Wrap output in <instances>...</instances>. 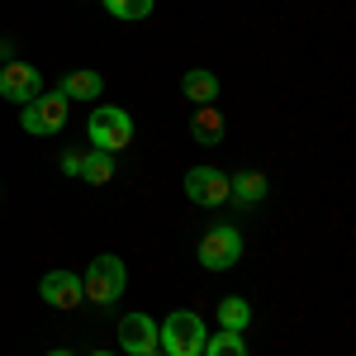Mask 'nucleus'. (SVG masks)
Segmentation results:
<instances>
[{
  "label": "nucleus",
  "mask_w": 356,
  "mask_h": 356,
  "mask_svg": "<svg viewBox=\"0 0 356 356\" xmlns=\"http://www.w3.org/2000/svg\"><path fill=\"white\" fill-rule=\"evenodd\" d=\"M48 356H76V352H67V347H62V352H48Z\"/></svg>",
  "instance_id": "nucleus-19"
},
{
  "label": "nucleus",
  "mask_w": 356,
  "mask_h": 356,
  "mask_svg": "<svg viewBox=\"0 0 356 356\" xmlns=\"http://www.w3.org/2000/svg\"><path fill=\"white\" fill-rule=\"evenodd\" d=\"M152 5H157V0H105V10H110L114 19H124V24L147 19V15H152Z\"/></svg>",
  "instance_id": "nucleus-17"
},
{
  "label": "nucleus",
  "mask_w": 356,
  "mask_h": 356,
  "mask_svg": "<svg viewBox=\"0 0 356 356\" xmlns=\"http://www.w3.org/2000/svg\"><path fill=\"white\" fill-rule=\"evenodd\" d=\"M191 138L200 147H214L223 138V110L219 105H195V119H191Z\"/></svg>",
  "instance_id": "nucleus-12"
},
{
  "label": "nucleus",
  "mask_w": 356,
  "mask_h": 356,
  "mask_svg": "<svg viewBox=\"0 0 356 356\" xmlns=\"http://www.w3.org/2000/svg\"><path fill=\"white\" fill-rule=\"evenodd\" d=\"M124 285H129V266H124L114 252H100L81 275V295H86V304H95V309H114L119 295H124Z\"/></svg>",
  "instance_id": "nucleus-1"
},
{
  "label": "nucleus",
  "mask_w": 356,
  "mask_h": 356,
  "mask_svg": "<svg viewBox=\"0 0 356 356\" xmlns=\"http://www.w3.org/2000/svg\"><path fill=\"white\" fill-rule=\"evenodd\" d=\"M0 95H5L10 105H19V110H24L29 100H38V95H43V72H38L33 62H24V57L5 62V67H0Z\"/></svg>",
  "instance_id": "nucleus-5"
},
{
  "label": "nucleus",
  "mask_w": 356,
  "mask_h": 356,
  "mask_svg": "<svg viewBox=\"0 0 356 356\" xmlns=\"http://www.w3.org/2000/svg\"><path fill=\"white\" fill-rule=\"evenodd\" d=\"M181 90H186L191 105H214V100H219V76L204 72V67H195V72L181 76Z\"/></svg>",
  "instance_id": "nucleus-13"
},
{
  "label": "nucleus",
  "mask_w": 356,
  "mask_h": 356,
  "mask_svg": "<svg viewBox=\"0 0 356 356\" xmlns=\"http://www.w3.org/2000/svg\"><path fill=\"white\" fill-rule=\"evenodd\" d=\"M219 323L228 332H247V328H252V304L238 300V295H233V300H223L219 304Z\"/></svg>",
  "instance_id": "nucleus-15"
},
{
  "label": "nucleus",
  "mask_w": 356,
  "mask_h": 356,
  "mask_svg": "<svg viewBox=\"0 0 356 356\" xmlns=\"http://www.w3.org/2000/svg\"><path fill=\"white\" fill-rule=\"evenodd\" d=\"M81 181L86 186H110L114 181V152H86V166H81Z\"/></svg>",
  "instance_id": "nucleus-14"
},
{
  "label": "nucleus",
  "mask_w": 356,
  "mask_h": 356,
  "mask_svg": "<svg viewBox=\"0 0 356 356\" xmlns=\"http://www.w3.org/2000/svg\"><path fill=\"white\" fill-rule=\"evenodd\" d=\"M38 300L48 304V309H62V314H72V309H81L86 295H81V275L67 271V266H57L38 280Z\"/></svg>",
  "instance_id": "nucleus-7"
},
{
  "label": "nucleus",
  "mask_w": 356,
  "mask_h": 356,
  "mask_svg": "<svg viewBox=\"0 0 356 356\" xmlns=\"http://www.w3.org/2000/svg\"><path fill=\"white\" fill-rule=\"evenodd\" d=\"M90 356H114V352H90Z\"/></svg>",
  "instance_id": "nucleus-21"
},
{
  "label": "nucleus",
  "mask_w": 356,
  "mask_h": 356,
  "mask_svg": "<svg viewBox=\"0 0 356 356\" xmlns=\"http://www.w3.org/2000/svg\"><path fill=\"white\" fill-rule=\"evenodd\" d=\"M119 347L129 356L157 352V318H147L143 309H138V314H124V318H119Z\"/></svg>",
  "instance_id": "nucleus-9"
},
{
  "label": "nucleus",
  "mask_w": 356,
  "mask_h": 356,
  "mask_svg": "<svg viewBox=\"0 0 356 356\" xmlns=\"http://www.w3.org/2000/svg\"><path fill=\"white\" fill-rule=\"evenodd\" d=\"M19 124H24V134H33V138L62 134V124H67V100H62V95H38V100H29L24 110H19Z\"/></svg>",
  "instance_id": "nucleus-8"
},
{
  "label": "nucleus",
  "mask_w": 356,
  "mask_h": 356,
  "mask_svg": "<svg viewBox=\"0 0 356 356\" xmlns=\"http://www.w3.org/2000/svg\"><path fill=\"white\" fill-rule=\"evenodd\" d=\"M147 356H166V352H162V347H157V352H147Z\"/></svg>",
  "instance_id": "nucleus-20"
},
{
  "label": "nucleus",
  "mask_w": 356,
  "mask_h": 356,
  "mask_svg": "<svg viewBox=\"0 0 356 356\" xmlns=\"http://www.w3.org/2000/svg\"><path fill=\"white\" fill-rule=\"evenodd\" d=\"M266 176L261 171H238V176H228V204L233 209H252V204H261L266 200Z\"/></svg>",
  "instance_id": "nucleus-10"
},
{
  "label": "nucleus",
  "mask_w": 356,
  "mask_h": 356,
  "mask_svg": "<svg viewBox=\"0 0 356 356\" xmlns=\"http://www.w3.org/2000/svg\"><path fill=\"white\" fill-rule=\"evenodd\" d=\"M100 90H105V76L100 72H67L62 76V86H57V95L62 100H100Z\"/></svg>",
  "instance_id": "nucleus-11"
},
{
  "label": "nucleus",
  "mask_w": 356,
  "mask_h": 356,
  "mask_svg": "<svg viewBox=\"0 0 356 356\" xmlns=\"http://www.w3.org/2000/svg\"><path fill=\"white\" fill-rule=\"evenodd\" d=\"M200 356H247V337L243 332H214V337H204V352Z\"/></svg>",
  "instance_id": "nucleus-16"
},
{
  "label": "nucleus",
  "mask_w": 356,
  "mask_h": 356,
  "mask_svg": "<svg viewBox=\"0 0 356 356\" xmlns=\"http://www.w3.org/2000/svg\"><path fill=\"white\" fill-rule=\"evenodd\" d=\"M204 318L195 309H171L166 323H157V347L166 356H200L204 352Z\"/></svg>",
  "instance_id": "nucleus-2"
},
{
  "label": "nucleus",
  "mask_w": 356,
  "mask_h": 356,
  "mask_svg": "<svg viewBox=\"0 0 356 356\" xmlns=\"http://www.w3.org/2000/svg\"><path fill=\"white\" fill-rule=\"evenodd\" d=\"M86 134H90L95 152H124L134 143V114L124 105H95L86 119Z\"/></svg>",
  "instance_id": "nucleus-3"
},
{
  "label": "nucleus",
  "mask_w": 356,
  "mask_h": 356,
  "mask_svg": "<svg viewBox=\"0 0 356 356\" xmlns=\"http://www.w3.org/2000/svg\"><path fill=\"white\" fill-rule=\"evenodd\" d=\"M243 261V233L233 223H219L200 238V266L204 271H233Z\"/></svg>",
  "instance_id": "nucleus-4"
},
{
  "label": "nucleus",
  "mask_w": 356,
  "mask_h": 356,
  "mask_svg": "<svg viewBox=\"0 0 356 356\" xmlns=\"http://www.w3.org/2000/svg\"><path fill=\"white\" fill-rule=\"evenodd\" d=\"M81 166H86V147H72V152H62V171H67V176H76V181H81Z\"/></svg>",
  "instance_id": "nucleus-18"
},
{
  "label": "nucleus",
  "mask_w": 356,
  "mask_h": 356,
  "mask_svg": "<svg viewBox=\"0 0 356 356\" xmlns=\"http://www.w3.org/2000/svg\"><path fill=\"white\" fill-rule=\"evenodd\" d=\"M181 191H186L191 204L219 209V204H228V176H223L219 166H191L186 181H181Z\"/></svg>",
  "instance_id": "nucleus-6"
}]
</instances>
